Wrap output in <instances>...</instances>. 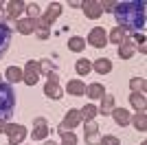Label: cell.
<instances>
[{"label": "cell", "instance_id": "1", "mask_svg": "<svg viewBox=\"0 0 147 145\" xmlns=\"http://www.w3.org/2000/svg\"><path fill=\"white\" fill-rule=\"evenodd\" d=\"M145 0H123V2H114V18H117V26L125 31H143L145 29Z\"/></svg>", "mask_w": 147, "mask_h": 145}, {"label": "cell", "instance_id": "2", "mask_svg": "<svg viewBox=\"0 0 147 145\" xmlns=\"http://www.w3.org/2000/svg\"><path fill=\"white\" fill-rule=\"evenodd\" d=\"M16 108V92H13L11 84L0 81V121H9Z\"/></svg>", "mask_w": 147, "mask_h": 145}, {"label": "cell", "instance_id": "3", "mask_svg": "<svg viewBox=\"0 0 147 145\" xmlns=\"http://www.w3.org/2000/svg\"><path fill=\"white\" fill-rule=\"evenodd\" d=\"M5 134L9 136V143L11 145H20L26 139V127L20 125V123H7L5 125Z\"/></svg>", "mask_w": 147, "mask_h": 145}, {"label": "cell", "instance_id": "4", "mask_svg": "<svg viewBox=\"0 0 147 145\" xmlns=\"http://www.w3.org/2000/svg\"><path fill=\"white\" fill-rule=\"evenodd\" d=\"M40 62H35V60H29L26 62V66H24V70H22V81H24L26 86H35L37 84V79H40Z\"/></svg>", "mask_w": 147, "mask_h": 145}, {"label": "cell", "instance_id": "5", "mask_svg": "<svg viewBox=\"0 0 147 145\" xmlns=\"http://www.w3.org/2000/svg\"><path fill=\"white\" fill-rule=\"evenodd\" d=\"M79 123H81V112L73 108V110H68V115L64 117V121L59 123L57 132H59V134H64V132H70V130H73V127H77Z\"/></svg>", "mask_w": 147, "mask_h": 145}, {"label": "cell", "instance_id": "6", "mask_svg": "<svg viewBox=\"0 0 147 145\" xmlns=\"http://www.w3.org/2000/svg\"><path fill=\"white\" fill-rule=\"evenodd\" d=\"M86 44H90V46H94V48H103L105 44H108V33L103 31V26H94V29L88 33Z\"/></svg>", "mask_w": 147, "mask_h": 145}, {"label": "cell", "instance_id": "7", "mask_svg": "<svg viewBox=\"0 0 147 145\" xmlns=\"http://www.w3.org/2000/svg\"><path fill=\"white\" fill-rule=\"evenodd\" d=\"M81 9H84V13H86V18H90V20L101 18V13H103L99 0H86V2H81Z\"/></svg>", "mask_w": 147, "mask_h": 145}, {"label": "cell", "instance_id": "8", "mask_svg": "<svg viewBox=\"0 0 147 145\" xmlns=\"http://www.w3.org/2000/svg\"><path fill=\"white\" fill-rule=\"evenodd\" d=\"M59 16H61V5H59V2H51V5L46 7V11H44L40 18H42L44 22L51 26V24H53L57 18H59Z\"/></svg>", "mask_w": 147, "mask_h": 145}, {"label": "cell", "instance_id": "9", "mask_svg": "<svg viewBox=\"0 0 147 145\" xmlns=\"http://www.w3.org/2000/svg\"><path fill=\"white\" fill-rule=\"evenodd\" d=\"M86 143L88 145H99L101 143V134H99V125L94 121L86 123Z\"/></svg>", "mask_w": 147, "mask_h": 145}, {"label": "cell", "instance_id": "10", "mask_svg": "<svg viewBox=\"0 0 147 145\" xmlns=\"http://www.w3.org/2000/svg\"><path fill=\"white\" fill-rule=\"evenodd\" d=\"M49 123H46V119H35V123H33V141H42L49 136Z\"/></svg>", "mask_w": 147, "mask_h": 145}, {"label": "cell", "instance_id": "11", "mask_svg": "<svg viewBox=\"0 0 147 145\" xmlns=\"http://www.w3.org/2000/svg\"><path fill=\"white\" fill-rule=\"evenodd\" d=\"M9 42H11V29H9L5 22H0V57L7 53Z\"/></svg>", "mask_w": 147, "mask_h": 145}, {"label": "cell", "instance_id": "12", "mask_svg": "<svg viewBox=\"0 0 147 145\" xmlns=\"http://www.w3.org/2000/svg\"><path fill=\"white\" fill-rule=\"evenodd\" d=\"M24 7H26V2H22V0H11L7 5V18H11V20L20 18V13L24 11Z\"/></svg>", "mask_w": 147, "mask_h": 145}, {"label": "cell", "instance_id": "13", "mask_svg": "<svg viewBox=\"0 0 147 145\" xmlns=\"http://www.w3.org/2000/svg\"><path fill=\"white\" fill-rule=\"evenodd\" d=\"M16 29H18V33H22V35H31V33H35V20L22 18V20L16 22Z\"/></svg>", "mask_w": 147, "mask_h": 145}, {"label": "cell", "instance_id": "14", "mask_svg": "<svg viewBox=\"0 0 147 145\" xmlns=\"http://www.w3.org/2000/svg\"><path fill=\"white\" fill-rule=\"evenodd\" d=\"M66 92L73 95V97H81V95H86V84H84L81 79H73V81H68Z\"/></svg>", "mask_w": 147, "mask_h": 145}, {"label": "cell", "instance_id": "15", "mask_svg": "<svg viewBox=\"0 0 147 145\" xmlns=\"http://www.w3.org/2000/svg\"><path fill=\"white\" fill-rule=\"evenodd\" d=\"M44 95L49 97V99H61V97H64V90L59 88L57 81H46V86H44Z\"/></svg>", "mask_w": 147, "mask_h": 145}, {"label": "cell", "instance_id": "16", "mask_svg": "<svg viewBox=\"0 0 147 145\" xmlns=\"http://www.w3.org/2000/svg\"><path fill=\"white\" fill-rule=\"evenodd\" d=\"M134 53H136V46H134L132 40H125V42L119 44V57H121V60H129Z\"/></svg>", "mask_w": 147, "mask_h": 145}, {"label": "cell", "instance_id": "17", "mask_svg": "<svg viewBox=\"0 0 147 145\" xmlns=\"http://www.w3.org/2000/svg\"><path fill=\"white\" fill-rule=\"evenodd\" d=\"M129 103H132V108H134L136 112H145V110H147V99H145V95L132 92V95H129Z\"/></svg>", "mask_w": 147, "mask_h": 145}, {"label": "cell", "instance_id": "18", "mask_svg": "<svg viewBox=\"0 0 147 145\" xmlns=\"http://www.w3.org/2000/svg\"><path fill=\"white\" fill-rule=\"evenodd\" d=\"M110 115L114 117V121H117L121 127H123V125H129V119H132V117H129V112H127L125 108H114Z\"/></svg>", "mask_w": 147, "mask_h": 145}, {"label": "cell", "instance_id": "19", "mask_svg": "<svg viewBox=\"0 0 147 145\" xmlns=\"http://www.w3.org/2000/svg\"><path fill=\"white\" fill-rule=\"evenodd\" d=\"M101 99H103V101H101V108H99V115H110L112 110H114V95H108V92H105L103 97H101Z\"/></svg>", "mask_w": 147, "mask_h": 145}, {"label": "cell", "instance_id": "20", "mask_svg": "<svg viewBox=\"0 0 147 145\" xmlns=\"http://www.w3.org/2000/svg\"><path fill=\"white\" fill-rule=\"evenodd\" d=\"M86 48V40L81 35H73L70 40H68V51H73V53H81Z\"/></svg>", "mask_w": 147, "mask_h": 145}, {"label": "cell", "instance_id": "21", "mask_svg": "<svg viewBox=\"0 0 147 145\" xmlns=\"http://www.w3.org/2000/svg\"><path fill=\"white\" fill-rule=\"evenodd\" d=\"M5 77H7V81H9V84H18V81H22V68L9 66V68L5 70Z\"/></svg>", "mask_w": 147, "mask_h": 145}, {"label": "cell", "instance_id": "22", "mask_svg": "<svg viewBox=\"0 0 147 145\" xmlns=\"http://www.w3.org/2000/svg\"><path fill=\"white\" fill-rule=\"evenodd\" d=\"M108 40H110V42H114V44H121V42H125V40H127V31L121 29V26H114V29L110 31Z\"/></svg>", "mask_w": 147, "mask_h": 145}, {"label": "cell", "instance_id": "23", "mask_svg": "<svg viewBox=\"0 0 147 145\" xmlns=\"http://www.w3.org/2000/svg\"><path fill=\"white\" fill-rule=\"evenodd\" d=\"M92 68H94L99 75H108V72L112 70V62H110V60H105V57H101V60H94Z\"/></svg>", "mask_w": 147, "mask_h": 145}, {"label": "cell", "instance_id": "24", "mask_svg": "<svg viewBox=\"0 0 147 145\" xmlns=\"http://www.w3.org/2000/svg\"><path fill=\"white\" fill-rule=\"evenodd\" d=\"M129 123H132L138 132H147V115L145 112H136V117L129 119Z\"/></svg>", "mask_w": 147, "mask_h": 145}, {"label": "cell", "instance_id": "25", "mask_svg": "<svg viewBox=\"0 0 147 145\" xmlns=\"http://www.w3.org/2000/svg\"><path fill=\"white\" fill-rule=\"evenodd\" d=\"M35 33H37V37H40V40H46V37L51 35V26L44 22L42 18H37V20H35Z\"/></svg>", "mask_w": 147, "mask_h": 145}, {"label": "cell", "instance_id": "26", "mask_svg": "<svg viewBox=\"0 0 147 145\" xmlns=\"http://www.w3.org/2000/svg\"><path fill=\"white\" fill-rule=\"evenodd\" d=\"M129 88H132V92L145 95V90H147V81H145V77H132V81H129Z\"/></svg>", "mask_w": 147, "mask_h": 145}, {"label": "cell", "instance_id": "27", "mask_svg": "<svg viewBox=\"0 0 147 145\" xmlns=\"http://www.w3.org/2000/svg\"><path fill=\"white\" fill-rule=\"evenodd\" d=\"M79 112H81V121H86V123H88V121H94V117L99 115V108L94 106V103H88L86 108L79 110Z\"/></svg>", "mask_w": 147, "mask_h": 145}, {"label": "cell", "instance_id": "28", "mask_svg": "<svg viewBox=\"0 0 147 145\" xmlns=\"http://www.w3.org/2000/svg\"><path fill=\"white\" fill-rule=\"evenodd\" d=\"M86 95L90 97V99H101V97L105 95V88H103L101 84H90V86L86 88Z\"/></svg>", "mask_w": 147, "mask_h": 145}, {"label": "cell", "instance_id": "29", "mask_svg": "<svg viewBox=\"0 0 147 145\" xmlns=\"http://www.w3.org/2000/svg\"><path fill=\"white\" fill-rule=\"evenodd\" d=\"M75 70H77V75H79V77H86L88 72L92 70L90 60H77V64H75Z\"/></svg>", "mask_w": 147, "mask_h": 145}, {"label": "cell", "instance_id": "30", "mask_svg": "<svg viewBox=\"0 0 147 145\" xmlns=\"http://www.w3.org/2000/svg\"><path fill=\"white\" fill-rule=\"evenodd\" d=\"M24 11L29 13L31 20H37L40 16H42V13H40V5H37V2H29V5L24 7Z\"/></svg>", "mask_w": 147, "mask_h": 145}, {"label": "cell", "instance_id": "31", "mask_svg": "<svg viewBox=\"0 0 147 145\" xmlns=\"http://www.w3.org/2000/svg\"><path fill=\"white\" fill-rule=\"evenodd\" d=\"M61 143L64 145H77V136L73 132H64L61 134Z\"/></svg>", "mask_w": 147, "mask_h": 145}, {"label": "cell", "instance_id": "32", "mask_svg": "<svg viewBox=\"0 0 147 145\" xmlns=\"http://www.w3.org/2000/svg\"><path fill=\"white\" fill-rule=\"evenodd\" d=\"M99 145H121V141L117 136H101V143Z\"/></svg>", "mask_w": 147, "mask_h": 145}, {"label": "cell", "instance_id": "33", "mask_svg": "<svg viewBox=\"0 0 147 145\" xmlns=\"http://www.w3.org/2000/svg\"><path fill=\"white\" fill-rule=\"evenodd\" d=\"M40 70H44L46 75H49V72H53L55 68H53V64H51L49 60H42V62H40Z\"/></svg>", "mask_w": 147, "mask_h": 145}, {"label": "cell", "instance_id": "34", "mask_svg": "<svg viewBox=\"0 0 147 145\" xmlns=\"http://www.w3.org/2000/svg\"><path fill=\"white\" fill-rule=\"evenodd\" d=\"M132 42H136V44H145V33H143V31H141V33H134ZM136 44H134V46H136Z\"/></svg>", "mask_w": 147, "mask_h": 145}, {"label": "cell", "instance_id": "35", "mask_svg": "<svg viewBox=\"0 0 147 145\" xmlns=\"http://www.w3.org/2000/svg\"><path fill=\"white\" fill-rule=\"evenodd\" d=\"M101 9H103V11H112V9H114V2H110V0H108V2H101Z\"/></svg>", "mask_w": 147, "mask_h": 145}, {"label": "cell", "instance_id": "36", "mask_svg": "<svg viewBox=\"0 0 147 145\" xmlns=\"http://www.w3.org/2000/svg\"><path fill=\"white\" fill-rule=\"evenodd\" d=\"M7 18V11H5V9H2V5H0V22H2V20H5Z\"/></svg>", "mask_w": 147, "mask_h": 145}, {"label": "cell", "instance_id": "37", "mask_svg": "<svg viewBox=\"0 0 147 145\" xmlns=\"http://www.w3.org/2000/svg\"><path fill=\"white\" fill-rule=\"evenodd\" d=\"M5 125H7V121H0V134H5Z\"/></svg>", "mask_w": 147, "mask_h": 145}, {"label": "cell", "instance_id": "38", "mask_svg": "<svg viewBox=\"0 0 147 145\" xmlns=\"http://www.w3.org/2000/svg\"><path fill=\"white\" fill-rule=\"evenodd\" d=\"M44 145H55V143H53V141H46V143H44Z\"/></svg>", "mask_w": 147, "mask_h": 145}, {"label": "cell", "instance_id": "39", "mask_svg": "<svg viewBox=\"0 0 147 145\" xmlns=\"http://www.w3.org/2000/svg\"><path fill=\"white\" fill-rule=\"evenodd\" d=\"M141 145H147V143H145V141H143V143H141Z\"/></svg>", "mask_w": 147, "mask_h": 145}, {"label": "cell", "instance_id": "40", "mask_svg": "<svg viewBox=\"0 0 147 145\" xmlns=\"http://www.w3.org/2000/svg\"><path fill=\"white\" fill-rule=\"evenodd\" d=\"M7 145H11V143H7Z\"/></svg>", "mask_w": 147, "mask_h": 145}]
</instances>
